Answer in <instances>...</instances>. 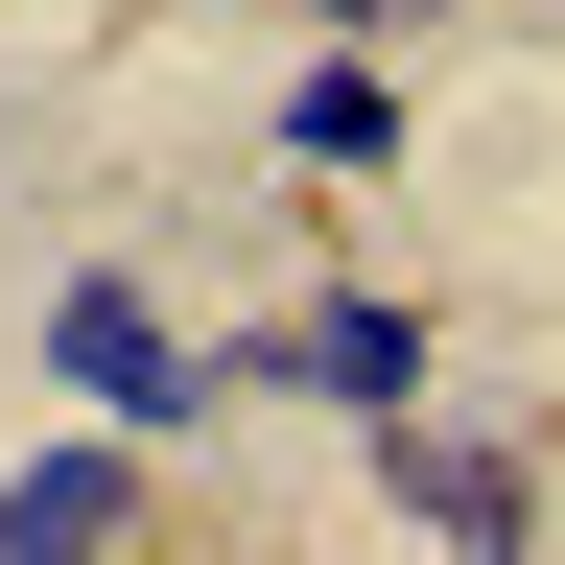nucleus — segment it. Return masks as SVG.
Instances as JSON below:
<instances>
[{"mask_svg": "<svg viewBox=\"0 0 565 565\" xmlns=\"http://www.w3.org/2000/svg\"><path fill=\"white\" fill-rule=\"evenodd\" d=\"M47 377L95 401V424H141V448H212V424H236V377H212V330L166 307V282H47Z\"/></svg>", "mask_w": 565, "mask_h": 565, "instance_id": "nucleus-1", "label": "nucleus"}, {"mask_svg": "<svg viewBox=\"0 0 565 565\" xmlns=\"http://www.w3.org/2000/svg\"><path fill=\"white\" fill-rule=\"evenodd\" d=\"M424 353H448V330H424L401 282H307V307L236 330L212 377H236V401H330V424H377V401H424Z\"/></svg>", "mask_w": 565, "mask_h": 565, "instance_id": "nucleus-2", "label": "nucleus"}, {"mask_svg": "<svg viewBox=\"0 0 565 565\" xmlns=\"http://www.w3.org/2000/svg\"><path fill=\"white\" fill-rule=\"evenodd\" d=\"M353 448H377V519H401V542H448V565H519V542H542V448H494V424L377 401Z\"/></svg>", "mask_w": 565, "mask_h": 565, "instance_id": "nucleus-3", "label": "nucleus"}, {"mask_svg": "<svg viewBox=\"0 0 565 565\" xmlns=\"http://www.w3.org/2000/svg\"><path fill=\"white\" fill-rule=\"evenodd\" d=\"M118 542H166V448L141 424H95L71 401L24 471H0V565H118Z\"/></svg>", "mask_w": 565, "mask_h": 565, "instance_id": "nucleus-4", "label": "nucleus"}, {"mask_svg": "<svg viewBox=\"0 0 565 565\" xmlns=\"http://www.w3.org/2000/svg\"><path fill=\"white\" fill-rule=\"evenodd\" d=\"M401 47H353V24H307V95H282V166H307V189H377L401 166Z\"/></svg>", "mask_w": 565, "mask_h": 565, "instance_id": "nucleus-5", "label": "nucleus"}, {"mask_svg": "<svg viewBox=\"0 0 565 565\" xmlns=\"http://www.w3.org/2000/svg\"><path fill=\"white\" fill-rule=\"evenodd\" d=\"M282 24H353V47H424L448 0H282Z\"/></svg>", "mask_w": 565, "mask_h": 565, "instance_id": "nucleus-6", "label": "nucleus"}]
</instances>
